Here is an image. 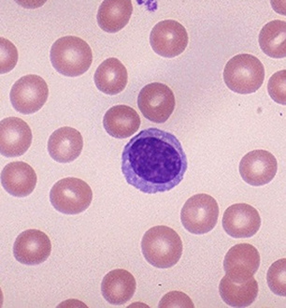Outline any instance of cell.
I'll return each mask as SVG.
<instances>
[{
  "instance_id": "cell-6",
  "label": "cell",
  "mask_w": 286,
  "mask_h": 308,
  "mask_svg": "<svg viewBox=\"0 0 286 308\" xmlns=\"http://www.w3.org/2000/svg\"><path fill=\"white\" fill-rule=\"evenodd\" d=\"M219 214L216 200L205 193L195 195L189 198L181 212V222L185 229L191 233L204 234L215 226Z\"/></svg>"
},
{
  "instance_id": "cell-26",
  "label": "cell",
  "mask_w": 286,
  "mask_h": 308,
  "mask_svg": "<svg viewBox=\"0 0 286 308\" xmlns=\"http://www.w3.org/2000/svg\"><path fill=\"white\" fill-rule=\"evenodd\" d=\"M159 307L194 308L191 300L184 293L172 291L166 294L160 300Z\"/></svg>"
},
{
  "instance_id": "cell-22",
  "label": "cell",
  "mask_w": 286,
  "mask_h": 308,
  "mask_svg": "<svg viewBox=\"0 0 286 308\" xmlns=\"http://www.w3.org/2000/svg\"><path fill=\"white\" fill-rule=\"evenodd\" d=\"M259 42L262 51L273 58L286 56V22L274 20L265 24L259 35Z\"/></svg>"
},
{
  "instance_id": "cell-9",
  "label": "cell",
  "mask_w": 286,
  "mask_h": 308,
  "mask_svg": "<svg viewBox=\"0 0 286 308\" xmlns=\"http://www.w3.org/2000/svg\"><path fill=\"white\" fill-rule=\"evenodd\" d=\"M188 40L187 31L181 23L172 20L161 21L153 28L150 37L153 50L163 57L177 56L185 50Z\"/></svg>"
},
{
  "instance_id": "cell-14",
  "label": "cell",
  "mask_w": 286,
  "mask_h": 308,
  "mask_svg": "<svg viewBox=\"0 0 286 308\" xmlns=\"http://www.w3.org/2000/svg\"><path fill=\"white\" fill-rule=\"evenodd\" d=\"M0 153L7 157H15L24 154L32 142L31 129L21 118L7 117L0 122Z\"/></svg>"
},
{
  "instance_id": "cell-20",
  "label": "cell",
  "mask_w": 286,
  "mask_h": 308,
  "mask_svg": "<svg viewBox=\"0 0 286 308\" xmlns=\"http://www.w3.org/2000/svg\"><path fill=\"white\" fill-rule=\"evenodd\" d=\"M94 81L97 88L107 94L113 95L122 91L128 82L127 70L117 59L110 57L103 61L95 73Z\"/></svg>"
},
{
  "instance_id": "cell-15",
  "label": "cell",
  "mask_w": 286,
  "mask_h": 308,
  "mask_svg": "<svg viewBox=\"0 0 286 308\" xmlns=\"http://www.w3.org/2000/svg\"><path fill=\"white\" fill-rule=\"evenodd\" d=\"M83 146L81 133L75 129L65 126L54 131L49 137L48 150L50 156L62 163L74 161L80 155Z\"/></svg>"
},
{
  "instance_id": "cell-25",
  "label": "cell",
  "mask_w": 286,
  "mask_h": 308,
  "mask_svg": "<svg viewBox=\"0 0 286 308\" xmlns=\"http://www.w3.org/2000/svg\"><path fill=\"white\" fill-rule=\"evenodd\" d=\"M18 59L17 49L11 41L0 38V73H7L15 66Z\"/></svg>"
},
{
  "instance_id": "cell-12",
  "label": "cell",
  "mask_w": 286,
  "mask_h": 308,
  "mask_svg": "<svg viewBox=\"0 0 286 308\" xmlns=\"http://www.w3.org/2000/svg\"><path fill=\"white\" fill-rule=\"evenodd\" d=\"M50 241L44 232L29 229L20 233L14 244L13 252L16 259L20 263L29 265L43 262L50 255Z\"/></svg>"
},
{
  "instance_id": "cell-24",
  "label": "cell",
  "mask_w": 286,
  "mask_h": 308,
  "mask_svg": "<svg viewBox=\"0 0 286 308\" xmlns=\"http://www.w3.org/2000/svg\"><path fill=\"white\" fill-rule=\"evenodd\" d=\"M269 95L275 102L286 105V70L277 72L270 78L268 83Z\"/></svg>"
},
{
  "instance_id": "cell-18",
  "label": "cell",
  "mask_w": 286,
  "mask_h": 308,
  "mask_svg": "<svg viewBox=\"0 0 286 308\" xmlns=\"http://www.w3.org/2000/svg\"><path fill=\"white\" fill-rule=\"evenodd\" d=\"M136 283L133 276L121 269L112 270L104 277L101 291L105 299L115 305L123 304L129 300L135 290Z\"/></svg>"
},
{
  "instance_id": "cell-16",
  "label": "cell",
  "mask_w": 286,
  "mask_h": 308,
  "mask_svg": "<svg viewBox=\"0 0 286 308\" xmlns=\"http://www.w3.org/2000/svg\"><path fill=\"white\" fill-rule=\"evenodd\" d=\"M1 181L5 189L10 194L23 197L33 191L37 177L34 169L27 163L14 162L4 168L1 174Z\"/></svg>"
},
{
  "instance_id": "cell-10",
  "label": "cell",
  "mask_w": 286,
  "mask_h": 308,
  "mask_svg": "<svg viewBox=\"0 0 286 308\" xmlns=\"http://www.w3.org/2000/svg\"><path fill=\"white\" fill-rule=\"evenodd\" d=\"M277 169L275 157L269 152L263 149H255L247 153L242 159L239 166L243 180L254 186L269 183L275 176Z\"/></svg>"
},
{
  "instance_id": "cell-21",
  "label": "cell",
  "mask_w": 286,
  "mask_h": 308,
  "mask_svg": "<svg viewBox=\"0 0 286 308\" xmlns=\"http://www.w3.org/2000/svg\"><path fill=\"white\" fill-rule=\"evenodd\" d=\"M133 11L131 0H107L99 7L97 15L99 26L104 31L115 33L128 23Z\"/></svg>"
},
{
  "instance_id": "cell-8",
  "label": "cell",
  "mask_w": 286,
  "mask_h": 308,
  "mask_svg": "<svg viewBox=\"0 0 286 308\" xmlns=\"http://www.w3.org/2000/svg\"><path fill=\"white\" fill-rule=\"evenodd\" d=\"M137 103L143 116L157 123H164L169 119L175 104L172 90L166 85L159 82L151 83L142 88Z\"/></svg>"
},
{
  "instance_id": "cell-19",
  "label": "cell",
  "mask_w": 286,
  "mask_h": 308,
  "mask_svg": "<svg viewBox=\"0 0 286 308\" xmlns=\"http://www.w3.org/2000/svg\"><path fill=\"white\" fill-rule=\"evenodd\" d=\"M219 292L223 300L228 305L243 307L251 305L257 295L258 288L253 277L244 281H237L225 275L219 285Z\"/></svg>"
},
{
  "instance_id": "cell-2",
  "label": "cell",
  "mask_w": 286,
  "mask_h": 308,
  "mask_svg": "<svg viewBox=\"0 0 286 308\" xmlns=\"http://www.w3.org/2000/svg\"><path fill=\"white\" fill-rule=\"evenodd\" d=\"M141 247L147 261L160 268L175 264L183 250L179 236L173 229L164 225L155 226L146 231L141 240Z\"/></svg>"
},
{
  "instance_id": "cell-7",
  "label": "cell",
  "mask_w": 286,
  "mask_h": 308,
  "mask_svg": "<svg viewBox=\"0 0 286 308\" xmlns=\"http://www.w3.org/2000/svg\"><path fill=\"white\" fill-rule=\"evenodd\" d=\"M49 94V89L44 79L38 75L24 76L13 85L10 98L14 109L26 115L34 113L43 106Z\"/></svg>"
},
{
  "instance_id": "cell-1",
  "label": "cell",
  "mask_w": 286,
  "mask_h": 308,
  "mask_svg": "<svg viewBox=\"0 0 286 308\" xmlns=\"http://www.w3.org/2000/svg\"><path fill=\"white\" fill-rule=\"evenodd\" d=\"M186 154L177 137L157 128L141 131L125 146L121 170L127 182L145 193L169 191L183 178Z\"/></svg>"
},
{
  "instance_id": "cell-13",
  "label": "cell",
  "mask_w": 286,
  "mask_h": 308,
  "mask_svg": "<svg viewBox=\"0 0 286 308\" xmlns=\"http://www.w3.org/2000/svg\"><path fill=\"white\" fill-rule=\"evenodd\" d=\"M260 257L257 250L248 243L232 247L226 254L223 265L226 275L237 281L247 280L258 270Z\"/></svg>"
},
{
  "instance_id": "cell-17",
  "label": "cell",
  "mask_w": 286,
  "mask_h": 308,
  "mask_svg": "<svg viewBox=\"0 0 286 308\" xmlns=\"http://www.w3.org/2000/svg\"><path fill=\"white\" fill-rule=\"evenodd\" d=\"M103 125L107 132L116 138L124 139L135 133L141 120L136 111L124 105L114 106L108 110L103 117Z\"/></svg>"
},
{
  "instance_id": "cell-5",
  "label": "cell",
  "mask_w": 286,
  "mask_h": 308,
  "mask_svg": "<svg viewBox=\"0 0 286 308\" xmlns=\"http://www.w3.org/2000/svg\"><path fill=\"white\" fill-rule=\"evenodd\" d=\"M51 203L59 211L68 214L80 213L90 205L93 192L88 184L81 179L67 177L56 182L50 194Z\"/></svg>"
},
{
  "instance_id": "cell-4",
  "label": "cell",
  "mask_w": 286,
  "mask_h": 308,
  "mask_svg": "<svg viewBox=\"0 0 286 308\" xmlns=\"http://www.w3.org/2000/svg\"><path fill=\"white\" fill-rule=\"evenodd\" d=\"M264 77L263 64L256 57L248 54H238L231 58L223 72L227 87L241 94L255 92L263 84Z\"/></svg>"
},
{
  "instance_id": "cell-23",
  "label": "cell",
  "mask_w": 286,
  "mask_h": 308,
  "mask_svg": "<svg viewBox=\"0 0 286 308\" xmlns=\"http://www.w3.org/2000/svg\"><path fill=\"white\" fill-rule=\"evenodd\" d=\"M286 258L274 262L269 267L267 274L269 287L275 294L286 296Z\"/></svg>"
},
{
  "instance_id": "cell-3",
  "label": "cell",
  "mask_w": 286,
  "mask_h": 308,
  "mask_svg": "<svg viewBox=\"0 0 286 308\" xmlns=\"http://www.w3.org/2000/svg\"><path fill=\"white\" fill-rule=\"evenodd\" d=\"M53 66L59 73L67 76L80 75L86 72L93 60L88 44L81 38L67 36L56 40L50 52Z\"/></svg>"
},
{
  "instance_id": "cell-11",
  "label": "cell",
  "mask_w": 286,
  "mask_h": 308,
  "mask_svg": "<svg viewBox=\"0 0 286 308\" xmlns=\"http://www.w3.org/2000/svg\"><path fill=\"white\" fill-rule=\"evenodd\" d=\"M257 210L245 203H236L225 211L222 224L226 233L235 238H246L255 235L261 225Z\"/></svg>"
}]
</instances>
